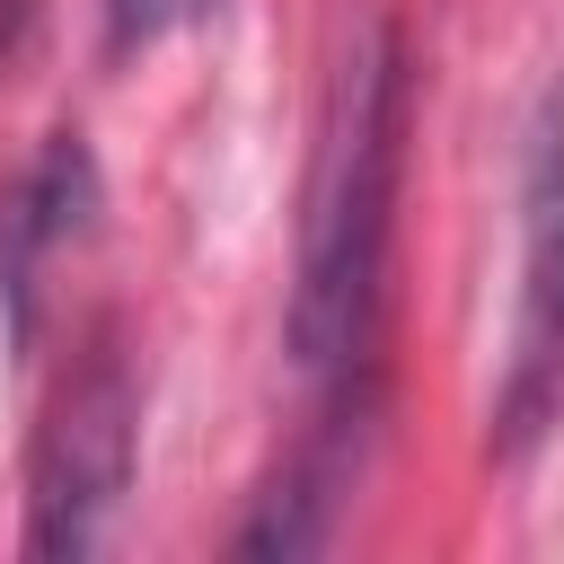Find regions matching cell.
Wrapping results in <instances>:
<instances>
[{
    "label": "cell",
    "instance_id": "5b68a950",
    "mask_svg": "<svg viewBox=\"0 0 564 564\" xmlns=\"http://www.w3.org/2000/svg\"><path fill=\"white\" fill-rule=\"evenodd\" d=\"M220 0H106V53L115 62H132V53H150V44H167V35H185L194 18H212Z\"/></svg>",
    "mask_w": 564,
    "mask_h": 564
},
{
    "label": "cell",
    "instance_id": "8992f818",
    "mask_svg": "<svg viewBox=\"0 0 564 564\" xmlns=\"http://www.w3.org/2000/svg\"><path fill=\"white\" fill-rule=\"evenodd\" d=\"M26 26H35V0H0V79H9V62L26 53Z\"/></svg>",
    "mask_w": 564,
    "mask_h": 564
},
{
    "label": "cell",
    "instance_id": "6da1fadb",
    "mask_svg": "<svg viewBox=\"0 0 564 564\" xmlns=\"http://www.w3.org/2000/svg\"><path fill=\"white\" fill-rule=\"evenodd\" d=\"M414 132V53L397 26H370L317 115V159L300 194V273H291V361L317 388V423L370 432L379 414V344H388V273H397V194Z\"/></svg>",
    "mask_w": 564,
    "mask_h": 564
},
{
    "label": "cell",
    "instance_id": "3957f363",
    "mask_svg": "<svg viewBox=\"0 0 564 564\" xmlns=\"http://www.w3.org/2000/svg\"><path fill=\"white\" fill-rule=\"evenodd\" d=\"M555 414H564V79L538 106L529 176H520V308L494 388V449L529 458Z\"/></svg>",
    "mask_w": 564,
    "mask_h": 564
},
{
    "label": "cell",
    "instance_id": "277c9868",
    "mask_svg": "<svg viewBox=\"0 0 564 564\" xmlns=\"http://www.w3.org/2000/svg\"><path fill=\"white\" fill-rule=\"evenodd\" d=\"M97 212H106V176H97L88 132H70V123L44 132L35 159L0 185V326L18 352L44 335V291L97 238Z\"/></svg>",
    "mask_w": 564,
    "mask_h": 564
},
{
    "label": "cell",
    "instance_id": "7a4b0ae2",
    "mask_svg": "<svg viewBox=\"0 0 564 564\" xmlns=\"http://www.w3.org/2000/svg\"><path fill=\"white\" fill-rule=\"evenodd\" d=\"M141 476V379L115 326L79 344L26 441V555H97Z\"/></svg>",
    "mask_w": 564,
    "mask_h": 564
}]
</instances>
